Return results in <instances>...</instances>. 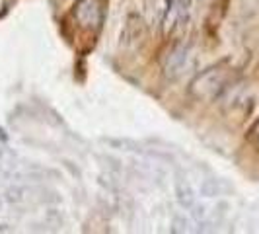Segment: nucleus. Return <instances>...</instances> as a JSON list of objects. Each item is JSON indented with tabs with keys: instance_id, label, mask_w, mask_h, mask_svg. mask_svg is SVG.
Instances as JSON below:
<instances>
[{
	"instance_id": "8",
	"label": "nucleus",
	"mask_w": 259,
	"mask_h": 234,
	"mask_svg": "<svg viewBox=\"0 0 259 234\" xmlns=\"http://www.w3.org/2000/svg\"><path fill=\"white\" fill-rule=\"evenodd\" d=\"M6 8H8V0H0V16L6 12Z\"/></svg>"
},
{
	"instance_id": "2",
	"label": "nucleus",
	"mask_w": 259,
	"mask_h": 234,
	"mask_svg": "<svg viewBox=\"0 0 259 234\" xmlns=\"http://www.w3.org/2000/svg\"><path fill=\"white\" fill-rule=\"evenodd\" d=\"M105 0H78L74 4V18L82 27L100 29L104 24Z\"/></svg>"
},
{
	"instance_id": "5",
	"label": "nucleus",
	"mask_w": 259,
	"mask_h": 234,
	"mask_svg": "<svg viewBox=\"0 0 259 234\" xmlns=\"http://www.w3.org/2000/svg\"><path fill=\"white\" fill-rule=\"evenodd\" d=\"M144 35V24L139 16H129L127 20V26H125V31H123V41L127 45H133L137 41H141V37Z\"/></svg>"
},
{
	"instance_id": "6",
	"label": "nucleus",
	"mask_w": 259,
	"mask_h": 234,
	"mask_svg": "<svg viewBox=\"0 0 259 234\" xmlns=\"http://www.w3.org/2000/svg\"><path fill=\"white\" fill-rule=\"evenodd\" d=\"M178 201H180V205L185 209H191L195 207V193L193 189H191V185L187 182H183L180 180L178 182Z\"/></svg>"
},
{
	"instance_id": "4",
	"label": "nucleus",
	"mask_w": 259,
	"mask_h": 234,
	"mask_svg": "<svg viewBox=\"0 0 259 234\" xmlns=\"http://www.w3.org/2000/svg\"><path fill=\"white\" fill-rule=\"evenodd\" d=\"M189 4H191V0H169L168 10H166V16H164V22H162V24H164L162 29H164L166 35H168L174 27L178 26V22L185 16Z\"/></svg>"
},
{
	"instance_id": "1",
	"label": "nucleus",
	"mask_w": 259,
	"mask_h": 234,
	"mask_svg": "<svg viewBox=\"0 0 259 234\" xmlns=\"http://www.w3.org/2000/svg\"><path fill=\"white\" fill-rule=\"evenodd\" d=\"M230 78H232V68L226 63H221V65L210 66L207 70H203L201 74H197L189 86V92L197 100H212L224 92Z\"/></svg>"
},
{
	"instance_id": "7",
	"label": "nucleus",
	"mask_w": 259,
	"mask_h": 234,
	"mask_svg": "<svg viewBox=\"0 0 259 234\" xmlns=\"http://www.w3.org/2000/svg\"><path fill=\"white\" fill-rule=\"evenodd\" d=\"M171 230H174V232H189V222L185 221V219H182V217H176Z\"/></svg>"
},
{
	"instance_id": "3",
	"label": "nucleus",
	"mask_w": 259,
	"mask_h": 234,
	"mask_svg": "<svg viewBox=\"0 0 259 234\" xmlns=\"http://www.w3.org/2000/svg\"><path fill=\"white\" fill-rule=\"evenodd\" d=\"M193 66V55L187 45H178L169 51L168 59L164 63V72L169 80L180 78L183 72H187V68Z\"/></svg>"
}]
</instances>
